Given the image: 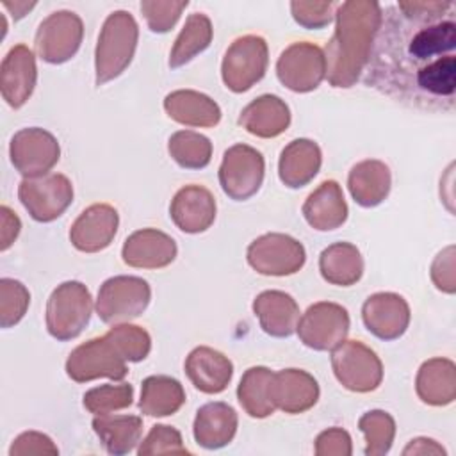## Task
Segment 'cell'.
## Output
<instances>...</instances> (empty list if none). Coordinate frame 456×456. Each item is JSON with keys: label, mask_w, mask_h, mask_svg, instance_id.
Masks as SVG:
<instances>
[{"label": "cell", "mask_w": 456, "mask_h": 456, "mask_svg": "<svg viewBox=\"0 0 456 456\" xmlns=\"http://www.w3.org/2000/svg\"><path fill=\"white\" fill-rule=\"evenodd\" d=\"M363 84L404 107L452 112L456 4L411 0L381 9Z\"/></svg>", "instance_id": "1"}, {"label": "cell", "mask_w": 456, "mask_h": 456, "mask_svg": "<svg viewBox=\"0 0 456 456\" xmlns=\"http://www.w3.org/2000/svg\"><path fill=\"white\" fill-rule=\"evenodd\" d=\"M335 16L337 28L326 46V73L333 87H351L369 57L381 20V5L349 0L337 5Z\"/></svg>", "instance_id": "2"}, {"label": "cell", "mask_w": 456, "mask_h": 456, "mask_svg": "<svg viewBox=\"0 0 456 456\" xmlns=\"http://www.w3.org/2000/svg\"><path fill=\"white\" fill-rule=\"evenodd\" d=\"M139 28L134 16L126 11H114L107 16L98 36L94 64L96 86L119 77L132 62L137 46Z\"/></svg>", "instance_id": "3"}, {"label": "cell", "mask_w": 456, "mask_h": 456, "mask_svg": "<svg viewBox=\"0 0 456 456\" xmlns=\"http://www.w3.org/2000/svg\"><path fill=\"white\" fill-rule=\"evenodd\" d=\"M93 299L80 281H64L50 296L46 305V328L57 340H71L89 322Z\"/></svg>", "instance_id": "4"}, {"label": "cell", "mask_w": 456, "mask_h": 456, "mask_svg": "<svg viewBox=\"0 0 456 456\" xmlns=\"http://www.w3.org/2000/svg\"><path fill=\"white\" fill-rule=\"evenodd\" d=\"M126 372V358L109 335L80 344L66 362V374L78 383L96 378L121 381Z\"/></svg>", "instance_id": "5"}, {"label": "cell", "mask_w": 456, "mask_h": 456, "mask_svg": "<svg viewBox=\"0 0 456 456\" xmlns=\"http://www.w3.org/2000/svg\"><path fill=\"white\" fill-rule=\"evenodd\" d=\"M150 297L151 290L146 280L137 276H114L100 287L96 312L107 324L130 321L146 310Z\"/></svg>", "instance_id": "6"}, {"label": "cell", "mask_w": 456, "mask_h": 456, "mask_svg": "<svg viewBox=\"0 0 456 456\" xmlns=\"http://www.w3.org/2000/svg\"><path fill=\"white\" fill-rule=\"evenodd\" d=\"M265 68L267 43L264 37L242 36L226 50L221 64V75L228 89L233 93H242L265 75Z\"/></svg>", "instance_id": "7"}, {"label": "cell", "mask_w": 456, "mask_h": 456, "mask_svg": "<svg viewBox=\"0 0 456 456\" xmlns=\"http://www.w3.org/2000/svg\"><path fill=\"white\" fill-rule=\"evenodd\" d=\"M337 379L353 392L376 390L383 378V367L374 351L356 340L338 344L331 354Z\"/></svg>", "instance_id": "8"}, {"label": "cell", "mask_w": 456, "mask_h": 456, "mask_svg": "<svg viewBox=\"0 0 456 456\" xmlns=\"http://www.w3.org/2000/svg\"><path fill=\"white\" fill-rule=\"evenodd\" d=\"M264 180V157L248 144H235L224 151L219 183L232 200L244 201L258 192Z\"/></svg>", "instance_id": "9"}, {"label": "cell", "mask_w": 456, "mask_h": 456, "mask_svg": "<svg viewBox=\"0 0 456 456\" xmlns=\"http://www.w3.org/2000/svg\"><path fill=\"white\" fill-rule=\"evenodd\" d=\"M18 196L32 219L50 223L73 201V187L64 175L52 173L39 178H25L20 183Z\"/></svg>", "instance_id": "10"}, {"label": "cell", "mask_w": 456, "mask_h": 456, "mask_svg": "<svg viewBox=\"0 0 456 456\" xmlns=\"http://www.w3.org/2000/svg\"><path fill=\"white\" fill-rule=\"evenodd\" d=\"M301 342L315 351H331L349 331L347 310L337 303H315L297 321Z\"/></svg>", "instance_id": "11"}, {"label": "cell", "mask_w": 456, "mask_h": 456, "mask_svg": "<svg viewBox=\"0 0 456 456\" xmlns=\"http://www.w3.org/2000/svg\"><path fill=\"white\" fill-rule=\"evenodd\" d=\"M82 36L84 25L80 16L71 11H57L39 23L36 32V50L43 61L61 64L77 53Z\"/></svg>", "instance_id": "12"}, {"label": "cell", "mask_w": 456, "mask_h": 456, "mask_svg": "<svg viewBox=\"0 0 456 456\" xmlns=\"http://www.w3.org/2000/svg\"><path fill=\"white\" fill-rule=\"evenodd\" d=\"M301 242L283 233H267L255 239L248 248L249 265L267 276H287L299 271L305 264Z\"/></svg>", "instance_id": "13"}, {"label": "cell", "mask_w": 456, "mask_h": 456, "mask_svg": "<svg viewBox=\"0 0 456 456\" xmlns=\"http://www.w3.org/2000/svg\"><path fill=\"white\" fill-rule=\"evenodd\" d=\"M280 82L296 93L315 89L326 75V57L322 50L308 41L294 43L281 52L276 62Z\"/></svg>", "instance_id": "14"}, {"label": "cell", "mask_w": 456, "mask_h": 456, "mask_svg": "<svg viewBox=\"0 0 456 456\" xmlns=\"http://www.w3.org/2000/svg\"><path fill=\"white\" fill-rule=\"evenodd\" d=\"M57 139L37 126L23 128L11 141V162L25 178H39L59 160Z\"/></svg>", "instance_id": "15"}, {"label": "cell", "mask_w": 456, "mask_h": 456, "mask_svg": "<svg viewBox=\"0 0 456 456\" xmlns=\"http://www.w3.org/2000/svg\"><path fill=\"white\" fill-rule=\"evenodd\" d=\"M365 328L381 340L399 338L410 322V306L404 297L394 292L369 296L362 308Z\"/></svg>", "instance_id": "16"}, {"label": "cell", "mask_w": 456, "mask_h": 456, "mask_svg": "<svg viewBox=\"0 0 456 456\" xmlns=\"http://www.w3.org/2000/svg\"><path fill=\"white\" fill-rule=\"evenodd\" d=\"M118 212L110 205L96 203L86 208L69 230L73 246L86 253H94L110 244L118 230Z\"/></svg>", "instance_id": "17"}, {"label": "cell", "mask_w": 456, "mask_h": 456, "mask_svg": "<svg viewBox=\"0 0 456 456\" xmlns=\"http://www.w3.org/2000/svg\"><path fill=\"white\" fill-rule=\"evenodd\" d=\"M173 223L185 233L205 232L216 219V201L201 185L182 187L169 207Z\"/></svg>", "instance_id": "18"}, {"label": "cell", "mask_w": 456, "mask_h": 456, "mask_svg": "<svg viewBox=\"0 0 456 456\" xmlns=\"http://www.w3.org/2000/svg\"><path fill=\"white\" fill-rule=\"evenodd\" d=\"M2 94L5 102L18 109L21 107L34 91L37 69L34 53L25 45H16L9 50L2 62Z\"/></svg>", "instance_id": "19"}, {"label": "cell", "mask_w": 456, "mask_h": 456, "mask_svg": "<svg viewBox=\"0 0 456 456\" xmlns=\"http://www.w3.org/2000/svg\"><path fill=\"white\" fill-rule=\"evenodd\" d=\"M123 262L132 267L159 269L171 264L176 256L175 240L164 232L144 228L134 232L123 244Z\"/></svg>", "instance_id": "20"}, {"label": "cell", "mask_w": 456, "mask_h": 456, "mask_svg": "<svg viewBox=\"0 0 456 456\" xmlns=\"http://www.w3.org/2000/svg\"><path fill=\"white\" fill-rule=\"evenodd\" d=\"M271 399L274 408L287 413H301L317 403L319 385L301 369H283L273 376Z\"/></svg>", "instance_id": "21"}, {"label": "cell", "mask_w": 456, "mask_h": 456, "mask_svg": "<svg viewBox=\"0 0 456 456\" xmlns=\"http://www.w3.org/2000/svg\"><path fill=\"white\" fill-rule=\"evenodd\" d=\"M185 372L198 390L205 394H219L228 387L233 365L223 353L200 346L189 353Z\"/></svg>", "instance_id": "22"}, {"label": "cell", "mask_w": 456, "mask_h": 456, "mask_svg": "<svg viewBox=\"0 0 456 456\" xmlns=\"http://www.w3.org/2000/svg\"><path fill=\"white\" fill-rule=\"evenodd\" d=\"M262 330L271 337H290L299 321V308L292 296L280 290H265L253 303Z\"/></svg>", "instance_id": "23"}, {"label": "cell", "mask_w": 456, "mask_h": 456, "mask_svg": "<svg viewBox=\"0 0 456 456\" xmlns=\"http://www.w3.org/2000/svg\"><path fill=\"white\" fill-rule=\"evenodd\" d=\"M303 216L310 226L326 232L335 230L347 219V205L340 185L335 180H326L315 189L303 205Z\"/></svg>", "instance_id": "24"}, {"label": "cell", "mask_w": 456, "mask_h": 456, "mask_svg": "<svg viewBox=\"0 0 456 456\" xmlns=\"http://www.w3.org/2000/svg\"><path fill=\"white\" fill-rule=\"evenodd\" d=\"M237 429V413L226 403L201 406L194 419V438L205 449H219L232 442Z\"/></svg>", "instance_id": "25"}, {"label": "cell", "mask_w": 456, "mask_h": 456, "mask_svg": "<svg viewBox=\"0 0 456 456\" xmlns=\"http://www.w3.org/2000/svg\"><path fill=\"white\" fill-rule=\"evenodd\" d=\"M239 123L253 135L276 137L287 130L290 123V110L281 98L264 94L242 110Z\"/></svg>", "instance_id": "26"}, {"label": "cell", "mask_w": 456, "mask_h": 456, "mask_svg": "<svg viewBox=\"0 0 456 456\" xmlns=\"http://www.w3.org/2000/svg\"><path fill=\"white\" fill-rule=\"evenodd\" d=\"M321 167V150L310 139H296L283 148L280 157V180L290 187L297 189L306 185Z\"/></svg>", "instance_id": "27"}, {"label": "cell", "mask_w": 456, "mask_h": 456, "mask_svg": "<svg viewBox=\"0 0 456 456\" xmlns=\"http://www.w3.org/2000/svg\"><path fill=\"white\" fill-rule=\"evenodd\" d=\"M167 116L189 126H214L221 119V109L207 94L196 91H175L164 100Z\"/></svg>", "instance_id": "28"}, {"label": "cell", "mask_w": 456, "mask_h": 456, "mask_svg": "<svg viewBox=\"0 0 456 456\" xmlns=\"http://www.w3.org/2000/svg\"><path fill=\"white\" fill-rule=\"evenodd\" d=\"M353 200L369 208L379 205L390 191V171L379 160H363L353 166L347 178Z\"/></svg>", "instance_id": "29"}, {"label": "cell", "mask_w": 456, "mask_h": 456, "mask_svg": "<svg viewBox=\"0 0 456 456\" xmlns=\"http://www.w3.org/2000/svg\"><path fill=\"white\" fill-rule=\"evenodd\" d=\"M417 394L426 404H449L456 394L454 363L445 358H433L422 363L417 374Z\"/></svg>", "instance_id": "30"}, {"label": "cell", "mask_w": 456, "mask_h": 456, "mask_svg": "<svg viewBox=\"0 0 456 456\" xmlns=\"http://www.w3.org/2000/svg\"><path fill=\"white\" fill-rule=\"evenodd\" d=\"M319 269L326 281L349 287L362 278L363 260L356 246L349 242H335L321 253Z\"/></svg>", "instance_id": "31"}, {"label": "cell", "mask_w": 456, "mask_h": 456, "mask_svg": "<svg viewBox=\"0 0 456 456\" xmlns=\"http://www.w3.org/2000/svg\"><path fill=\"white\" fill-rule=\"evenodd\" d=\"M93 429L109 454H126L139 442L142 420L137 415H98Z\"/></svg>", "instance_id": "32"}, {"label": "cell", "mask_w": 456, "mask_h": 456, "mask_svg": "<svg viewBox=\"0 0 456 456\" xmlns=\"http://www.w3.org/2000/svg\"><path fill=\"white\" fill-rule=\"evenodd\" d=\"M185 403V392L178 379L169 376H150L142 381L139 408L150 417L173 415Z\"/></svg>", "instance_id": "33"}, {"label": "cell", "mask_w": 456, "mask_h": 456, "mask_svg": "<svg viewBox=\"0 0 456 456\" xmlns=\"http://www.w3.org/2000/svg\"><path fill=\"white\" fill-rule=\"evenodd\" d=\"M273 376L274 372H271L267 367H251L244 372L237 388V397L248 415L264 419L273 415L276 410L271 399Z\"/></svg>", "instance_id": "34"}, {"label": "cell", "mask_w": 456, "mask_h": 456, "mask_svg": "<svg viewBox=\"0 0 456 456\" xmlns=\"http://www.w3.org/2000/svg\"><path fill=\"white\" fill-rule=\"evenodd\" d=\"M212 41V23L203 12L189 14L182 32L178 34L175 46L169 53V66L180 68L201 53Z\"/></svg>", "instance_id": "35"}, {"label": "cell", "mask_w": 456, "mask_h": 456, "mask_svg": "<svg viewBox=\"0 0 456 456\" xmlns=\"http://www.w3.org/2000/svg\"><path fill=\"white\" fill-rule=\"evenodd\" d=\"M169 153L178 166L187 169H201L210 162V141L192 130H180L169 137Z\"/></svg>", "instance_id": "36"}, {"label": "cell", "mask_w": 456, "mask_h": 456, "mask_svg": "<svg viewBox=\"0 0 456 456\" xmlns=\"http://www.w3.org/2000/svg\"><path fill=\"white\" fill-rule=\"evenodd\" d=\"M134 388L128 383L102 385L84 394V406L94 415H107L114 410H121L132 404Z\"/></svg>", "instance_id": "37"}, {"label": "cell", "mask_w": 456, "mask_h": 456, "mask_svg": "<svg viewBox=\"0 0 456 456\" xmlns=\"http://www.w3.org/2000/svg\"><path fill=\"white\" fill-rule=\"evenodd\" d=\"M360 429L365 433L367 447L365 454H383L388 452L394 438V419L381 410L367 411L360 417Z\"/></svg>", "instance_id": "38"}, {"label": "cell", "mask_w": 456, "mask_h": 456, "mask_svg": "<svg viewBox=\"0 0 456 456\" xmlns=\"http://www.w3.org/2000/svg\"><path fill=\"white\" fill-rule=\"evenodd\" d=\"M107 335L116 342L126 362H141L151 349V338L141 326L118 324L112 326Z\"/></svg>", "instance_id": "39"}, {"label": "cell", "mask_w": 456, "mask_h": 456, "mask_svg": "<svg viewBox=\"0 0 456 456\" xmlns=\"http://www.w3.org/2000/svg\"><path fill=\"white\" fill-rule=\"evenodd\" d=\"M189 5L183 2H160V0H146L141 2V12L146 18V23L151 32L164 34L171 30V27L178 21L182 11Z\"/></svg>", "instance_id": "40"}, {"label": "cell", "mask_w": 456, "mask_h": 456, "mask_svg": "<svg viewBox=\"0 0 456 456\" xmlns=\"http://www.w3.org/2000/svg\"><path fill=\"white\" fill-rule=\"evenodd\" d=\"M0 290H2V326L4 328H9L12 324H16L28 303H30V294L28 290L16 280H9V278H4L0 281Z\"/></svg>", "instance_id": "41"}, {"label": "cell", "mask_w": 456, "mask_h": 456, "mask_svg": "<svg viewBox=\"0 0 456 456\" xmlns=\"http://www.w3.org/2000/svg\"><path fill=\"white\" fill-rule=\"evenodd\" d=\"M333 2H290V11L296 20L305 28H322L333 20Z\"/></svg>", "instance_id": "42"}, {"label": "cell", "mask_w": 456, "mask_h": 456, "mask_svg": "<svg viewBox=\"0 0 456 456\" xmlns=\"http://www.w3.org/2000/svg\"><path fill=\"white\" fill-rule=\"evenodd\" d=\"M2 249L5 251L12 240L18 237L20 233V219L7 208V207H2Z\"/></svg>", "instance_id": "43"}, {"label": "cell", "mask_w": 456, "mask_h": 456, "mask_svg": "<svg viewBox=\"0 0 456 456\" xmlns=\"http://www.w3.org/2000/svg\"><path fill=\"white\" fill-rule=\"evenodd\" d=\"M34 5H36L34 2H32V4H27V2H14V4H11V2H4V7H5V9H9V11L12 12L14 20L23 18V16H25V12H27V11H30Z\"/></svg>", "instance_id": "44"}]
</instances>
